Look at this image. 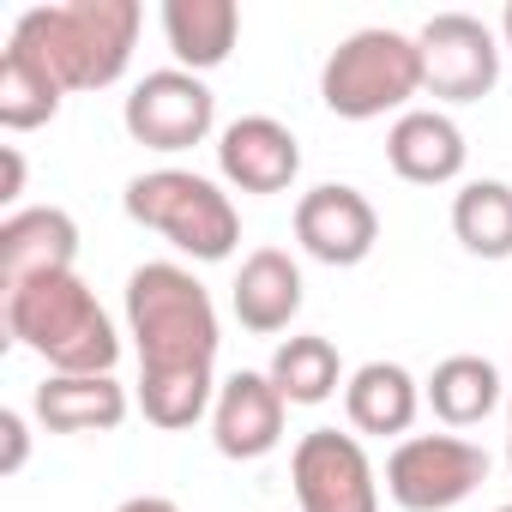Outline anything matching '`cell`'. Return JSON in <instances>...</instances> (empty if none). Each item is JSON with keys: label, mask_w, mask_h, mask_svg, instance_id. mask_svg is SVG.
Returning <instances> with one entry per match:
<instances>
[{"label": "cell", "mask_w": 512, "mask_h": 512, "mask_svg": "<svg viewBox=\"0 0 512 512\" xmlns=\"http://www.w3.org/2000/svg\"><path fill=\"white\" fill-rule=\"evenodd\" d=\"M127 338L139 350V410L151 428L181 434L217 404V308L211 290L175 266L151 260L127 278Z\"/></svg>", "instance_id": "cell-1"}, {"label": "cell", "mask_w": 512, "mask_h": 512, "mask_svg": "<svg viewBox=\"0 0 512 512\" xmlns=\"http://www.w3.org/2000/svg\"><path fill=\"white\" fill-rule=\"evenodd\" d=\"M139 19V0H67L19 13L7 43L31 49L61 79V91H109L133 61Z\"/></svg>", "instance_id": "cell-2"}, {"label": "cell", "mask_w": 512, "mask_h": 512, "mask_svg": "<svg viewBox=\"0 0 512 512\" xmlns=\"http://www.w3.org/2000/svg\"><path fill=\"white\" fill-rule=\"evenodd\" d=\"M7 332L19 350L43 356L49 374H115L121 362V332L79 272L7 290Z\"/></svg>", "instance_id": "cell-3"}, {"label": "cell", "mask_w": 512, "mask_h": 512, "mask_svg": "<svg viewBox=\"0 0 512 512\" xmlns=\"http://www.w3.org/2000/svg\"><path fill=\"white\" fill-rule=\"evenodd\" d=\"M127 217L157 229L175 253H187V260H229L235 241H241V217L229 205V193L211 181V175H193V169H145L127 181L121 193Z\"/></svg>", "instance_id": "cell-4"}, {"label": "cell", "mask_w": 512, "mask_h": 512, "mask_svg": "<svg viewBox=\"0 0 512 512\" xmlns=\"http://www.w3.org/2000/svg\"><path fill=\"white\" fill-rule=\"evenodd\" d=\"M410 97H422V49L404 31H350L320 67V103L338 121H380L392 109L404 115Z\"/></svg>", "instance_id": "cell-5"}, {"label": "cell", "mask_w": 512, "mask_h": 512, "mask_svg": "<svg viewBox=\"0 0 512 512\" xmlns=\"http://www.w3.org/2000/svg\"><path fill=\"white\" fill-rule=\"evenodd\" d=\"M488 482V452L464 434H404L386 458V494L404 512H452Z\"/></svg>", "instance_id": "cell-6"}, {"label": "cell", "mask_w": 512, "mask_h": 512, "mask_svg": "<svg viewBox=\"0 0 512 512\" xmlns=\"http://www.w3.org/2000/svg\"><path fill=\"white\" fill-rule=\"evenodd\" d=\"M121 121H127V133H133V145L175 157V151H193V145L211 139V127H217V97H211V85H205L199 73L163 67V73H145V79L127 91Z\"/></svg>", "instance_id": "cell-7"}, {"label": "cell", "mask_w": 512, "mask_h": 512, "mask_svg": "<svg viewBox=\"0 0 512 512\" xmlns=\"http://www.w3.org/2000/svg\"><path fill=\"white\" fill-rule=\"evenodd\" d=\"M290 482L302 512H380V476L362 434L308 428L290 452Z\"/></svg>", "instance_id": "cell-8"}, {"label": "cell", "mask_w": 512, "mask_h": 512, "mask_svg": "<svg viewBox=\"0 0 512 512\" xmlns=\"http://www.w3.org/2000/svg\"><path fill=\"white\" fill-rule=\"evenodd\" d=\"M422 49V91L440 103H482L500 85V43L470 13H434L416 31Z\"/></svg>", "instance_id": "cell-9"}, {"label": "cell", "mask_w": 512, "mask_h": 512, "mask_svg": "<svg viewBox=\"0 0 512 512\" xmlns=\"http://www.w3.org/2000/svg\"><path fill=\"white\" fill-rule=\"evenodd\" d=\"M296 241L308 260L320 266H362L374 241H380V211L362 187L350 181H326V187H308L296 199Z\"/></svg>", "instance_id": "cell-10"}, {"label": "cell", "mask_w": 512, "mask_h": 512, "mask_svg": "<svg viewBox=\"0 0 512 512\" xmlns=\"http://www.w3.org/2000/svg\"><path fill=\"white\" fill-rule=\"evenodd\" d=\"M284 416H290V404H284V392L272 386V374L241 368V374H229V380L217 386V404H211V446H217L223 458H235V464H253V458H266V452L284 446Z\"/></svg>", "instance_id": "cell-11"}, {"label": "cell", "mask_w": 512, "mask_h": 512, "mask_svg": "<svg viewBox=\"0 0 512 512\" xmlns=\"http://www.w3.org/2000/svg\"><path fill=\"white\" fill-rule=\"evenodd\" d=\"M217 175L241 193H284L302 175V145L278 115H241L217 133Z\"/></svg>", "instance_id": "cell-12"}, {"label": "cell", "mask_w": 512, "mask_h": 512, "mask_svg": "<svg viewBox=\"0 0 512 512\" xmlns=\"http://www.w3.org/2000/svg\"><path fill=\"white\" fill-rule=\"evenodd\" d=\"M73 260H79V223L61 205H31L0 223V290L73 272Z\"/></svg>", "instance_id": "cell-13"}, {"label": "cell", "mask_w": 512, "mask_h": 512, "mask_svg": "<svg viewBox=\"0 0 512 512\" xmlns=\"http://www.w3.org/2000/svg\"><path fill=\"white\" fill-rule=\"evenodd\" d=\"M464 157H470V145H464L458 121L440 115V109H404L392 121V133H386V163L410 187H446V181H458Z\"/></svg>", "instance_id": "cell-14"}, {"label": "cell", "mask_w": 512, "mask_h": 512, "mask_svg": "<svg viewBox=\"0 0 512 512\" xmlns=\"http://www.w3.org/2000/svg\"><path fill=\"white\" fill-rule=\"evenodd\" d=\"M229 308L260 338L290 332V320L302 314V266L284 247H253L241 260V272H235V284H229Z\"/></svg>", "instance_id": "cell-15"}, {"label": "cell", "mask_w": 512, "mask_h": 512, "mask_svg": "<svg viewBox=\"0 0 512 512\" xmlns=\"http://www.w3.org/2000/svg\"><path fill=\"white\" fill-rule=\"evenodd\" d=\"M31 410L49 434H115L133 410V398L115 374H49L37 386Z\"/></svg>", "instance_id": "cell-16"}, {"label": "cell", "mask_w": 512, "mask_h": 512, "mask_svg": "<svg viewBox=\"0 0 512 512\" xmlns=\"http://www.w3.org/2000/svg\"><path fill=\"white\" fill-rule=\"evenodd\" d=\"M241 37V7L235 0H163V43L181 73H211L229 61Z\"/></svg>", "instance_id": "cell-17"}, {"label": "cell", "mask_w": 512, "mask_h": 512, "mask_svg": "<svg viewBox=\"0 0 512 512\" xmlns=\"http://www.w3.org/2000/svg\"><path fill=\"white\" fill-rule=\"evenodd\" d=\"M422 410V386L398 362H362L344 380V416L356 434H410Z\"/></svg>", "instance_id": "cell-18"}, {"label": "cell", "mask_w": 512, "mask_h": 512, "mask_svg": "<svg viewBox=\"0 0 512 512\" xmlns=\"http://www.w3.org/2000/svg\"><path fill=\"white\" fill-rule=\"evenodd\" d=\"M422 404L446 422V428H476L494 416L500 404V368L488 356H446L428 386H422Z\"/></svg>", "instance_id": "cell-19"}, {"label": "cell", "mask_w": 512, "mask_h": 512, "mask_svg": "<svg viewBox=\"0 0 512 512\" xmlns=\"http://www.w3.org/2000/svg\"><path fill=\"white\" fill-rule=\"evenodd\" d=\"M61 79L19 43H7L0 55V127L7 133H31V127H49L61 115Z\"/></svg>", "instance_id": "cell-20"}, {"label": "cell", "mask_w": 512, "mask_h": 512, "mask_svg": "<svg viewBox=\"0 0 512 512\" xmlns=\"http://www.w3.org/2000/svg\"><path fill=\"white\" fill-rule=\"evenodd\" d=\"M452 235L476 260H512V181H464L452 199Z\"/></svg>", "instance_id": "cell-21"}, {"label": "cell", "mask_w": 512, "mask_h": 512, "mask_svg": "<svg viewBox=\"0 0 512 512\" xmlns=\"http://www.w3.org/2000/svg\"><path fill=\"white\" fill-rule=\"evenodd\" d=\"M272 386L284 392V404H326L338 386H344V362H338V344L320 338V332H302V338H284L272 350Z\"/></svg>", "instance_id": "cell-22"}, {"label": "cell", "mask_w": 512, "mask_h": 512, "mask_svg": "<svg viewBox=\"0 0 512 512\" xmlns=\"http://www.w3.org/2000/svg\"><path fill=\"white\" fill-rule=\"evenodd\" d=\"M0 440H7V452H0V470L19 476V470H25V452H31V434H25V416H19V410H0Z\"/></svg>", "instance_id": "cell-23"}, {"label": "cell", "mask_w": 512, "mask_h": 512, "mask_svg": "<svg viewBox=\"0 0 512 512\" xmlns=\"http://www.w3.org/2000/svg\"><path fill=\"white\" fill-rule=\"evenodd\" d=\"M19 193H25V157H19V145H7V187H0V199L13 205Z\"/></svg>", "instance_id": "cell-24"}, {"label": "cell", "mask_w": 512, "mask_h": 512, "mask_svg": "<svg viewBox=\"0 0 512 512\" xmlns=\"http://www.w3.org/2000/svg\"><path fill=\"white\" fill-rule=\"evenodd\" d=\"M115 512H181L169 494H133V500H121Z\"/></svg>", "instance_id": "cell-25"}, {"label": "cell", "mask_w": 512, "mask_h": 512, "mask_svg": "<svg viewBox=\"0 0 512 512\" xmlns=\"http://www.w3.org/2000/svg\"><path fill=\"white\" fill-rule=\"evenodd\" d=\"M500 37H506V49H512V0H506V13H500Z\"/></svg>", "instance_id": "cell-26"}, {"label": "cell", "mask_w": 512, "mask_h": 512, "mask_svg": "<svg viewBox=\"0 0 512 512\" xmlns=\"http://www.w3.org/2000/svg\"><path fill=\"white\" fill-rule=\"evenodd\" d=\"M506 464H512V410H506Z\"/></svg>", "instance_id": "cell-27"}, {"label": "cell", "mask_w": 512, "mask_h": 512, "mask_svg": "<svg viewBox=\"0 0 512 512\" xmlns=\"http://www.w3.org/2000/svg\"><path fill=\"white\" fill-rule=\"evenodd\" d=\"M494 512H512V506H494Z\"/></svg>", "instance_id": "cell-28"}]
</instances>
